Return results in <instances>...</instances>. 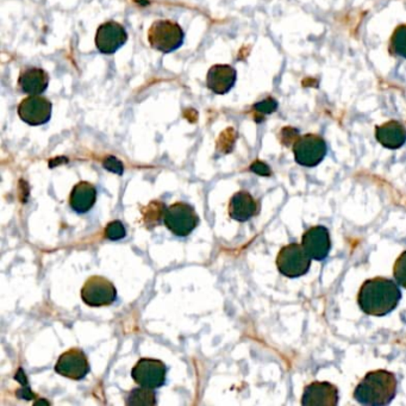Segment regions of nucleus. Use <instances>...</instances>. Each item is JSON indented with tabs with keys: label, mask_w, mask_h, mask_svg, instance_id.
Instances as JSON below:
<instances>
[{
	"label": "nucleus",
	"mask_w": 406,
	"mask_h": 406,
	"mask_svg": "<svg viewBox=\"0 0 406 406\" xmlns=\"http://www.w3.org/2000/svg\"><path fill=\"white\" fill-rule=\"evenodd\" d=\"M397 394V378L385 370L367 373L355 387L354 399L365 406H385L391 404Z\"/></svg>",
	"instance_id": "2"
},
{
	"label": "nucleus",
	"mask_w": 406,
	"mask_h": 406,
	"mask_svg": "<svg viewBox=\"0 0 406 406\" xmlns=\"http://www.w3.org/2000/svg\"><path fill=\"white\" fill-rule=\"evenodd\" d=\"M391 46L397 55L406 59V25H400L394 31Z\"/></svg>",
	"instance_id": "20"
},
{
	"label": "nucleus",
	"mask_w": 406,
	"mask_h": 406,
	"mask_svg": "<svg viewBox=\"0 0 406 406\" xmlns=\"http://www.w3.org/2000/svg\"><path fill=\"white\" fill-rule=\"evenodd\" d=\"M302 244L307 254L310 255L311 259L316 261H323L327 259L331 249L329 230L323 225L310 227L309 230L304 232Z\"/></svg>",
	"instance_id": "13"
},
{
	"label": "nucleus",
	"mask_w": 406,
	"mask_h": 406,
	"mask_svg": "<svg viewBox=\"0 0 406 406\" xmlns=\"http://www.w3.org/2000/svg\"><path fill=\"white\" fill-rule=\"evenodd\" d=\"M97 190L88 181H80L73 188L69 195V205L78 214H86L94 206Z\"/></svg>",
	"instance_id": "18"
},
{
	"label": "nucleus",
	"mask_w": 406,
	"mask_h": 406,
	"mask_svg": "<svg viewBox=\"0 0 406 406\" xmlns=\"http://www.w3.org/2000/svg\"><path fill=\"white\" fill-rule=\"evenodd\" d=\"M375 137L382 147L394 150L405 144L406 129L399 122L390 120L375 127Z\"/></svg>",
	"instance_id": "17"
},
{
	"label": "nucleus",
	"mask_w": 406,
	"mask_h": 406,
	"mask_svg": "<svg viewBox=\"0 0 406 406\" xmlns=\"http://www.w3.org/2000/svg\"><path fill=\"white\" fill-rule=\"evenodd\" d=\"M48 85V73L42 68H24L18 78V88L28 96H40L47 91Z\"/></svg>",
	"instance_id": "15"
},
{
	"label": "nucleus",
	"mask_w": 406,
	"mask_h": 406,
	"mask_svg": "<svg viewBox=\"0 0 406 406\" xmlns=\"http://www.w3.org/2000/svg\"><path fill=\"white\" fill-rule=\"evenodd\" d=\"M393 276L400 286L406 288V251L394 262Z\"/></svg>",
	"instance_id": "21"
},
{
	"label": "nucleus",
	"mask_w": 406,
	"mask_h": 406,
	"mask_svg": "<svg viewBox=\"0 0 406 406\" xmlns=\"http://www.w3.org/2000/svg\"><path fill=\"white\" fill-rule=\"evenodd\" d=\"M167 374V367L156 358H141L132 368V377L140 386L159 388L164 386Z\"/></svg>",
	"instance_id": "8"
},
{
	"label": "nucleus",
	"mask_w": 406,
	"mask_h": 406,
	"mask_svg": "<svg viewBox=\"0 0 406 406\" xmlns=\"http://www.w3.org/2000/svg\"><path fill=\"white\" fill-rule=\"evenodd\" d=\"M339 399V390L335 385L328 382H314L305 387L302 405L336 406Z\"/></svg>",
	"instance_id": "12"
},
{
	"label": "nucleus",
	"mask_w": 406,
	"mask_h": 406,
	"mask_svg": "<svg viewBox=\"0 0 406 406\" xmlns=\"http://www.w3.org/2000/svg\"><path fill=\"white\" fill-rule=\"evenodd\" d=\"M96 47L102 54L111 55L127 43V34L123 25L110 20L100 25L96 34Z\"/></svg>",
	"instance_id": "11"
},
{
	"label": "nucleus",
	"mask_w": 406,
	"mask_h": 406,
	"mask_svg": "<svg viewBox=\"0 0 406 406\" xmlns=\"http://www.w3.org/2000/svg\"><path fill=\"white\" fill-rule=\"evenodd\" d=\"M402 299V291L393 280L387 278H373L366 280L360 288L358 304L360 309L367 315H388L398 307Z\"/></svg>",
	"instance_id": "1"
},
{
	"label": "nucleus",
	"mask_w": 406,
	"mask_h": 406,
	"mask_svg": "<svg viewBox=\"0 0 406 406\" xmlns=\"http://www.w3.org/2000/svg\"><path fill=\"white\" fill-rule=\"evenodd\" d=\"M90 363L84 351L72 348L61 355L55 365V372L64 378L81 380L90 373Z\"/></svg>",
	"instance_id": "10"
},
{
	"label": "nucleus",
	"mask_w": 406,
	"mask_h": 406,
	"mask_svg": "<svg viewBox=\"0 0 406 406\" xmlns=\"http://www.w3.org/2000/svg\"><path fill=\"white\" fill-rule=\"evenodd\" d=\"M251 169L254 173H256V174H259V176H271V169H270V167L266 164H263L261 161H256V162L251 164Z\"/></svg>",
	"instance_id": "25"
},
{
	"label": "nucleus",
	"mask_w": 406,
	"mask_h": 406,
	"mask_svg": "<svg viewBox=\"0 0 406 406\" xmlns=\"http://www.w3.org/2000/svg\"><path fill=\"white\" fill-rule=\"evenodd\" d=\"M236 79L237 73L235 68L229 64H215L207 72L206 85L214 93L223 96L234 88Z\"/></svg>",
	"instance_id": "14"
},
{
	"label": "nucleus",
	"mask_w": 406,
	"mask_h": 406,
	"mask_svg": "<svg viewBox=\"0 0 406 406\" xmlns=\"http://www.w3.org/2000/svg\"><path fill=\"white\" fill-rule=\"evenodd\" d=\"M81 299L88 307H108L117 299V290L110 280L93 275L85 281L81 288Z\"/></svg>",
	"instance_id": "6"
},
{
	"label": "nucleus",
	"mask_w": 406,
	"mask_h": 406,
	"mask_svg": "<svg viewBox=\"0 0 406 406\" xmlns=\"http://www.w3.org/2000/svg\"><path fill=\"white\" fill-rule=\"evenodd\" d=\"M52 105L50 100L40 96H29L18 106L20 120L31 127L48 123L52 118Z\"/></svg>",
	"instance_id": "9"
},
{
	"label": "nucleus",
	"mask_w": 406,
	"mask_h": 406,
	"mask_svg": "<svg viewBox=\"0 0 406 406\" xmlns=\"http://www.w3.org/2000/svg\"><path fill=\"white\" fill-rule=\"evenodd\" d=\"M227 211L231 218L237 222H247L259 212V204L251 193L239 191L231 197Z\"/></svg>",
	"instance_id": "16"
},
{
	"label": "nucleus",
	"mask_w": 406,
	"mask_h": 406,
	"mask_svg": "<svg viewBox=\"0 0 406 406\" xmlns=\"http://www.w3.org/2000/svg\"><path fill=\"white\" fill-rule=\"evenodd\" d=\"M185 34L178 23L169 20H159L153 23L148 31V41L153 49L169 54L183 44Z\"/></svg>",
	"instance_id": "3"
},
{
	"label": "nucleus",
	"mask_w": 406,
	"mask_h": 406,
	"mask_svg": "<svg viewBox=\"0 0 406 406\" xmlns=\"http://www.w3.org/2000/svg\"><path fill=\"white\" fill-rule=\"evenodd\" d=\"M125 235H127V231H125V227L120 220L110 222L105 227V237L111 239V241L124 239Z\"/></svg>",
	"instance_id": "22"
},
{
	"label": "nucleus",
	"mask_w": 406,
	"mask_h": 406,
	"mask_svg": "<svg viewBox=\"0 0 406 406\" xmlns=\"http://www.w3.org/2000/svg\"><path fill=\"white\" fill-rule=\"evenodd\" d=\"M254 108L256 111L260 112V113L268 115V113H273V112L276 111L278 103L273 98H267V99L262 100V102L255 104Z\"/></svg>",
	"instance_id": "23"
},
{
	"label": "nucleus",
	"mask_w": 406,
	"mask_h": 406,
	"mask_svg": "<svg viewBox=\"0 0 406 406\" xmlns=\"http://www.w3.org/2000/svg\"><path fill=\"white\" fill-rule=\"evenodd\" d=\"M327 150L326 141L315 134L299 137L293 146L295 162L303 167H316L326 158Z\"/></svg>",
	"instance_id": "7"
},
{
	"label": "nucleus",
	"mask_w": 406,
	"mask_h": 406,
	"mask_svg": "<svg viewBox=\"0 0 406 406\" xmlns=\"http://www.w3.org/2000/svg\"><path fill=\"white\" fill-rule=\"evenodd\" d=\"M276 267L287 278H299L307 274L311 267L310 255L303 244L291 243L281 248L276 258Z\"/></svg>",
	"instance_id": "4"
},
{
	"label": "nucleus",
	"mask_w": 406,
	"mask_h": 406,
	"mask_svg": "<svg viewBox=\"0 0 406 406\" xmlns=\"http://www.w3.org/2000/svg\"><path fill=\"white\" fill-rule=\"evenodd\" d=\"M103 166L105 169L115 173L118 176L123 174V164L115 156H108L106 159L104 160Z\"/></svg>",
	"instance_id": "24"
},
{
	"label": "nucleus",
	"mask_w": 406,
	"mask_h": 406,
	"mask_svg": "<svg viewBox=\"0 0 406 406\" xmlns=\"http://www.w3.org/2000/svg\"><path fill=\"white\" fill-rule=\"evenodd\" d=\"M127 405L152 406L156 404V394L153 388L141 386L132 390L127 400Z\"/></svg>",
	"instance_id": "19"
},
{
	"label": "nucleus",
	"mask_w": 406,
	"mask_h": 406,
	"mask_svg": "<svg viewBox=\"0 0 406 406\" xmlns=\"http://www.w3.org/2000/svg\"><path fill=\"white\" fill-rule=\"evenodd\" d=\"M164 222L174 235L185 237L200 224V217L190 204L176 203L166 209Z\"/></svg>",
	"instance_id": "5"
}]
</instances>
